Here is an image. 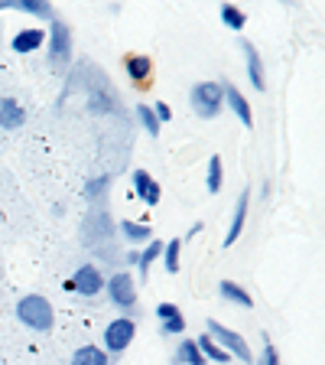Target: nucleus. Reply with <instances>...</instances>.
Here are the masks:
<instances>
[{"instance_id":"nucleus-2","label":"nucleus","mask_w":325,"mask_h":365,"mask_svg":"<svg viewBox=\"0 0 325 365\" xmlns=\"http://www.w3.org/2000/svg\"><path fill=\"white\" fill-rule=\"evenodd\" d=\"M46 59H49V66L53 68H65L68 62H72V49H75V36H72V26H68L65 20H59V16H53L49 20V33H46Z\"/></svg>"},{"instance_id":"nucleus-30","label":"nucleus","mask_w":325,"mask_h":365,"mask_svg":"<svg viewBox=\"0 0 325 365\" xmlns=\"http://www.w3.org/2000/svg\"><path fill=\"white\" fill-rule=\"evenodd\" d=\"M179 307L176 304H169V300H163V304H156V319L159 323H166V319H173V317H179Z\"/></svg>"},{"instance_id":"nucleus-13","label":"nucleus","mask_w":325,"mask_h":365,"mask_svg":"<svg viewBox=\"0 0 325 365\" xmlns=\"http://www.w3.org/2000/svg\"><path fill=\"white\" fill-rule=\"evenodd\" d=\"M0 10H20V14L39 16V20H53V4L46 0H0Z\"/></svg>"},{"instance_id":"nucleus-14","label":"nucleus","mask_w":325,"mask_h":365,"mask_svg":"<svg viewBox=\"0 0 325 365\" xmlns=\"http://www.w3.org/2000/svg\"><path fill=\"white\" fill-rule=\"evenodd\" d=\"M241 49H244V59H247V78H250V85H254L257 91H267V72H264V62H260V53L250 43H244Z\"/></svg>"},{"instance_id":"nucleus-11","label":"nucleus","mask_w":325,"mask_h":365,"mask_svg":"<svg viewBox=\"0 0 325 365\" xmlns=\"http://www.w3.org/2000/svg\"><path fill=\"white\" fill-rule=\"evenodd\" d=\"M247 209H250V190H241V196H238V202H235V215H231V225H228V235H225V248H231V245L241 238L244 222H247Z\"/></svg>"},{"instance_id":"nucleus-23","label":"nucleus","mask_w":325,"mask_h":365,"mask_svg":"<svg viewBox=\"0 0 325 365\" xmlns=\"http://www.w3.org/2000/svg\"><path fill=\"white\" fill-rule=\"evenodd\" d=\"M163 255V242L159 238H153V242H146V248L140 251V258H137V271H140V277H146L153 267V261Z\"/></svg>"},{"instance_id":"nucleus-21","label":"nucleus","mask_w":325,"mask_h":365,"mask_svg":"<svg viewBox=\"0 0 325 365\" xmlns=\"http://www.w3.org/2000/svg\"><path fill=\"white\" fill-rule=\"evenodd\" d=\"M218 16H221V23H225L228 30H235V33H241L244 26H247V14H244L241 7H235V4H221Z\"/></svg>"},{"instance_id":"nucleus-20","label":"nucleus","mask_w":325,"mask_h":365,"mask_svg":"<svg viewBox=\"0 0 325 365\" xmlns=\"http://www.w3.org/2000/svg\"><path fill=\"white\" fill-rule=\"evenodd\" d=\"M205 186H208V192H212V196H218L221 186H225V163H221L218 153H215V157L208 160V173H205Z\"/></svg>"},{"instance_id":"nucleus-5","label":"nucleus","mask_w":325,"mask_h":365,"mask_svg":"<svg viewBox=\"0 0 325 365\" xmlns=\"http://www.w3.org/2000/svg\"><path fill=\"white\" fill-rule=\"evenodd\" d=\"M205 333L215 339V346H218L221 352H228L231 359H238V362H254V352H250L247 339H244L238 329L225 327V323H218V319H208L205 323Z\"/></svg>"},{"instance_id":"nucleus-22","label":"nucleus","mask_w":325,"mask_h":365,"mask_svg":"<svg viewBox=\"0 0 325 365\" xmlns=\"http://www.w3.org/2000/svg\"><path fill=\"white\" fill-rule=\"evenodd\" d=\"M111 176H95V180H88L85 182V199H88V202H101V199H107V192H111Z\"/></svg>"},{"instance_id":"nucleus-32","label":"nucleus","mask_w":325,"mask_h":365,"mask_svg":"<svg viewBox=\"0 0 325 365\" xmlns=\"http://www.w3.org/2000/svg\"><path fill=\"white\" fill-rule=\"evenodd\" d=\"M202 228H205V225H202V222H196V225H192V228H189V232H186V235H182V245H186V242H192V238H196V235H198V232H202Z\"/></svg>"},{"instance_id":"nucleus-15","label":"nucleus","mask_w":325,"mask_h":365,"mask_svg":"<svg viewBox=\"0 0 325 365\" xmlns=\"http://www.w3.org/2000/svg\"><path fill=\"white\" fill-rule=\"evenodd\" d=\"M117 232H121V238L127 245H146V242H153V228L146 225V222L124 219V222H117Z\"/></svg>"},{"instance_id":"nucleus-24","label":"nucleus","mask_w":325,"mask_h":365,"mask_svg":"<svg viewBox=\"0 0 325 365\" xmlns=\"http://www.w3.org/2000/svg\"><path fill=\"white\" fill-rule=\"evenodd\" d=\"M176 359H179L176 365H208V362L202 359V352H198L196 339H182V342H179V352H176Z\"/></svg>"},{"instance_id":"nucleus-17","label":"nucleus","mask_w":325,"mask_h":365,"mask_svg":"<svg viewBox=\"0 0 325 365\" xmlns=\"http://www.w3.org/2000/svg\"><path fill=\"white\" fill-rule=\"evenodd\" d=\"M68 365H111V356L101 346H78Z\"/></svg>"},{"instance_id":"nucleus-12","label":"nucleus","mask_w":325,"mask_h":365,"mask_svg":"<svg viewBox=\"0 0 325 365\" xmlns=\"http://www.w3.org/2000/svg\"><path fill=\"white\" fill-rule=\"evenodd\" d=\"M26 124V108L16 98H0V128L4 130H20Z\"/></svg>"},{"instance_id":"nucleus-9","label":"nucleus","mask_w":325,"mask_h":365,"mask_svg":"<svg viewBox=\"0 0 325 365\" xmlns=\"http://www.w3.org/2000/svg\"><path fill=\"white\" fill-rule=\"evenodd\" d=\"M124 72L130 76V82L137 85V88H150L153 82V59L144 53H130L124 56Z\"/></svg>"},{"instance_id":"nucleus-28","label":"nucleus","mask_w":325,"mask_h":365,"mask_svg":"<svg viewBox=\"0 0 325 365\" xmlns=\"http://www.w3.org/2000/svg\"><path fill=\"white\" fill-rule=\"evenodd\" d=\"M254 365H280V352H277V346L270 339H264V352H260V359Z\"/></svg>"},{"instance_id":"nucleus-19","label":"nucleus","mask_w":325,"mask_h":365,"mask_svg":"<svg viewBox=\"0 0 325 365\" xmlns=\"http://www.w3.org/2000/svg\"><path fill=\"white\" fill-rule=\"evenodd\" d=\"M196 346H198V352H202V359L205 362H208V359H212V362H218V365H228L231 362V356H228V352H221L218 346H215V339L208 333H202V336H196Z\"/></svg>"},{"instance_id":"nucleus-29","label":"nucleus","mask_w":325,"mask_h":365,"mask_svg":"<svg viewBox=\"0 0 325 365\" xmlns=\"http://www.w3.org/2000/svg\"><path fill=\"white\" fill-rule=\"evenodd\" d=\"M150 180H153V176L146 173V170H140V167L130 173V182H134V196H137V199L144 196V190H146V182H150Z\"/></svg>"},{"instance_id":"nucleus-18","label":"nucleus","mask_w":325,"mask_h":365,"mask_svg":"<svg viewBox=\"0 0 325 365\" xmlns=\"http://www.w3.org/2000/svg\"><path fill=\"white\" fill-rule=\"evenodd\" d=\"M163 267H166L169 274H179L182 267V238H169V242H163Z\"/></svg>"},{"instance_id":"nucleus-25","label":"nucleus","mask_w":325,"mask_h":365,"mask_svg":"<svg viewBox=\"0 0 325 365\" xmlns=\"http://www.w3.org/2000/svg\"><path fill=\"white\" fill-rule=\"evenodd\" d=\"M137 121L144 124V130L150 137H159V121H156V114H153L150 105H137Z\"/></svg>"},{"instance_id":"nucleus-10","label":"nucleus","mask_w":325,"mask_h":365,"mask_svg":"<svg viewBox=\"0 0 325 365\" xmlns=\"http://www.w3.org/2000/svg\"><path fill=\"white\" fill-rule=\"evenodd\" d=\"M43 46H46V30H39V26H26V30H20L10 39V49L16 56H30L36 49H43Z\"/></svg>"},{"instance_id":"nucleus-26","label":"nucleus","mask_w":325,"mask_h":365,"mask_svg":"<svg viewBox=\"0 0 325 365\" xmlns=\"http://www.w3.org/2000/svg\"><path fill=\"white\" fill-rule=\"evenodd\" d=\"M140 199H144V205H150V209H156V205H159V199H163V186H159L156 180H150V182H146V190H144V196H140Z\"/></svg>"},{"instance_id":"nucleus-1","label":"nucleus","mask_w":325,"mask_h":365,"mask_svg":"<svg viewBox=\"0 0 325 365\" xmlns=\"http://www.w3.org/2000/svg\"><path fill=\"white\" fill-rule=\"evenodd\" d=\"M16 319L33 333H53L55 327V310L43 294H26L16 300Z\"/></svg>"},{"instance_id":"nucleus-4","label":"nucleus","mask_w":325,"mask_h":365,"mask_svg":"<svg viewBox=\"0 0 325 365\" xmlns=\"http://www.w3.org/2000/svg\"><path fill=\"white\" fill-rule=\"evenodd\" d=\"M105 294L107 300H111L117 310H121V317H130V313L137 310V304H140V294H137V281L130 271H117L111 274L105 281Z\"/></svg>"},{"instance_id":"nucleus-31","label":"nucleus","mask_w":325,"mask_h":365,"mask_svg":"<svg viewBox=\"0 0 325 365\" xmlns=\"http://www.w3.org/2000/svg\"><path fill=\"white\" fill-rule=\"evenodd\" d=\"M153 108V114H156V121H159V128L166 121H173V108L166 105V101H156V105H150Z\"/></svg>"},{"instance_id":"nucleus-16","label":"nucleus","mask_w":325,"mask_h":365,"mask_svg":"<svg viewBox=\"0 0 325 365\" xmlns=\"http://www.w3.org/2000/svg\"><path fill=\"white\" fill-rule=\"evenodd\" d=\"M218 294H221V300L241 307V310H250V307H254V297H250L247 290H244L241 284H235V281H218Z\"/></svg>"},{"instance_id":"nucleus-8","label":"nucleus","mask_w":325,"mask_h":365,"mask_svg":"<svg viewBox=\"0 0 325 365\" xmlns=\"http://www.w3.org/2000/svg\"><path fill=\"white\" fill-rule=\"evenodd\" d=\"M221 91H225V108L235 111V118L244 124V128H254V108L244 98V91L238 88L235 82H221Z\"/></svg>"},{"instance_id":"nucleus-3","label":"nucleus","mask_w":325,"mask_h":365,"mask_svg":"<svg viewBox=\"0 0 325 365\" xmlns=\"http://www.w3.org/2000/svg\"><path fill=\"white\" fill-rule=\"evenodd\" d=\"M189 105L202 121H215V118L225 111V91H221V82H196L189 91Z\"/></svg>"},{"instance_id":"nucleus-6","label":"nucleus","mask_w":325,"mask_h":365,"mask_svg":"<svg viewBox=\"0 0 325 365\" xmlns=\"http://www.w3.org/2000/svg\"><path fill=\"white\" fill-rule=\"evenodd\" d=\"M137 336V323L134 317H117L105 327V352L107 356H121L130 349V342Z\"/></svg>"},{"instance_id":"nucleus-7","label":"nucleus","mask_w":325,"mask_h":365,"mask_svg":"<svg viewBox=\"0 0 325 365\" xmlns=\"http://www.w3.org/2000/svg\"><path fill=\"white\" fill-rule=\"evenodd\" d=\"M68 294H82V297H98L105 290V274L95 264H78V271L72 274V281L65 284Z\"/></svg>"},{"instance_id":"nucleus-27","label":"nucleus","mask_w":325,"mask_h":365,"mask_svg":"<svg viewBox=\"0 0 325 365\" xmlns=\"http://www.w3.org/2000/svg\"><path fill=\"white\" fill-rule=\"evenodd\" d=\"M159 329H163V336H186V317H173L166 319V323H159Z\"/></svg>"}]
</instances>
